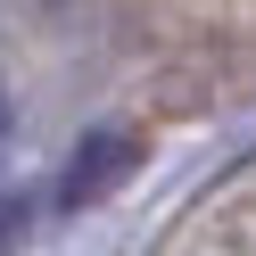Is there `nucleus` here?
Here are the masks:
<instances>
[{"mask_svg":"<svg viewBox=\"0 0 256 256\" xmlns=\"http://www.w3.org/2000/svg\"><path fill=\"white\" fill-rule=\"evenodd\" d=\"M140 166V132H124V124H108V132H91L83 149L66 157V182H58V206H100L108 190L124 182V174Z\"/></svg>","mask_w":256,"mask_h":256,"instance_id":"nucleus-1","label":"nucleus"},{"mask_svg":"<svg viewBox=\"0 0 256 256\" xmlns=\"http://www.w3.org/2000/svg\"><path fill=\"white\" fill-rule=\"evenodd\" d=\"M0 140H8V108H0Z\"/></svg>","mask_w":256,"mask_h":256,"instance_id":"nucleus-2","label":"nucleus"}]
</instances>
